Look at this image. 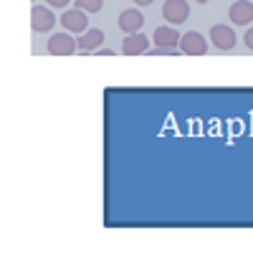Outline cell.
Here are the masks:
<instances>
[{
    "instance_id": "obj_1",
    "label": "cell",
    "mask_w": 253,
    "mask_h": 261,
    "mask_svg": "<svg viewBox=\"0 0 253 261\" xmlns=\"http://www.w3.org/2000/svg\"><path fill=\"white\" fill-rule=\"evenodd\" d=\"M236 33H233V28L231 25H226V23H218V25H213L210 28V43H213V48H218V51H233L236 48Z\"/></svg>"
},
{
    "instance_id": "obj_2",
    "label": "cell",
    "mask_w": 253,
    "mask_h": 261,
    "mask_svg": "<svg viewBox=\"0 0 253 261\" xmlns=\"http://www.w3.org/2000/svg\"><path fill=\"white\" fill-rule=\"evenodd\" d=\"M46 51L53 54V56H71L74 51H79V41H74L69 33H56V36L48 38Z\"/></svg>"
},
{
    "instance_id": "obj_3",
    "label": "cell",
    "mask_w": 253,
    "mask_h": 261,
    "mask_svg": "<svg viewBox=\"0 0 253 261\" xmlns=\"http://www.w3.org/2000/svg\"><path fill=\"white\" fill-rule=\"evenodd\" d=\"M162 15L170 25H180L190 18V5H187V0H165Z\"/></svg>"
},
{
    "instance_id": "obj_4",
    "label": "cell",
    "mask_w": 253,
    "mask_h": 261,
    "mask_svg": "<svg viewBox=\"0 0 253 261\" xmlns=\"http://www.w3.org/2000/svg\"><path fill=\"white\" fill-rule=\"evenodd\" d=\"M180 54H187V56H205L208 54V41L198 33V31H190L180 38Z\"/></svg>"
},
{
    "instance_id": "obj_5",
    "label": "cell",
    "mask_w": 253,
    "mask_h": 261,
    "mask_svg": "<svg viewBox=\"0 0 253 261\" xmlns=\"http://www.w3.org/2000/svg\"><path fill=\"white\" fill-rule=\"evenodd\" d=\"M53 25H56V15L51 13V5H48V8L36 5V8L31 10V28H33L36 33H46V31H51Z\"/></svg>"
},
{
    "instance_id": "obj_6",
    "label": "cell",
    "mask_w": 253,
    "mask_h": 261,
    "mask_svg": "<svg viewBox=\"0 0 253 261\" xmlns=\"http://www.w3.org/2000/svg\"><path fill=\"white\" fill-rule=\"evenodd\" d=\"M61 25L69 31V33H86L89 31V18L81 8H71L61 15Z\"/></svg>"
},
{
    "instance_id": "obj_7",
    "label": "cell",
    "mask_w": 253,
    "mask_h": 261,
    "mask_svg": "<svg viewBox=\"0 0 253 261\" xmlns=\"http://www.w3.org/2000/svg\"><path fill=\"white\" fill-rule=\"evenodd\" d=\"M228 18L233 25H251L253 23V3L251 0H236L228 10Z\"/></svg>"
},
{
    "instance_id": "obj_8",
    "label": "cell",
    "mask_w": 253,
    "mask_h": 261,
    "mask_svg": "<svg viewBox=\"0 0 253 261\" xmlns=\"http://www.w3.org/2000/svg\"><path fill=\"white\" fill-rule=\"evenodd\" d=\"M147 51H150V38L145 33H129L122 41V54H127V56H139Z\"/></svg>"
},
{
    "instance_id": "obj_9",
    "label": "cell",
    "mask_w": 253,
    "mask_h": 261,
    "mask_svg": "<svg viewBox=\"0 0 253 261\" xmlns=\"http://www.w3.org/2000/svg\"><path fill=\"white\" fill-rule=\"evenodd\" d=\"M180 38H182V36H180L172 25H162V28L155 31L152 43H155V48H180Z\"/></svg>"
},
{
    "instance_id": "obj_10",
    "label": "cell",
    "mask_w": 253,
    "mask_h": 261,
    "mask_svg": "<svg viewBox=\"0 0 253 261\" xmlns=\"http://www.w3.org/2000/svg\"><path fill=\"white\" fill-rule=\"evenodd\" d=\"M142 25H145V15H142L137 8H129V10H124V13L119 15V28H122L124 33H139Z\"/></svg>"
},
{
    "instance_id": "obj_11",
    "label": "cell",
    "mask_w": 253,
    "mask_h": 261,
    "mask_svg": "<svg viewBox=\"0 0 253 261\" xmlns=\"http://www.w3.org/2000/svg\"><path fill=\"white\" fill-rule=\"evenodd\" d=\"M101 43H104V33L99 28H91V31L79 36V51H84V54H91V51L101 48Z\"/></svg>"
},
{
    "instance_id": "obj_12",
    "label": "cell",
    "mask_w": 253,
    "mask_h": 261,
    "mask_svg": "<svg viewBox=\"0 0 253 261\" xmlns=\"http://www.w3.org/2000/svg\"><path fill=\"white\" fill-rule=\"evenodd\" d=\"M76 8H81L84 13H99L104 8V0H74Z\"/></svg>"
},
{
    "instance_id": "obj_13",
    "label": "cell",
    "mask_w": 253,
    "mask_h": 261,
    "mask_svg": "<svg viewBox=\"0 0 253 261\" xmlns=\"http://www.w3.org/2000/svg\"><path fill=\"white\" fill-rule=\"evenodd\" d=\"M243 41H246V48H248V51H253V25L246 31V38H243Z\"/></svg>"
},
{
    "instance_id": "obj_14",
    "label": "cell",
    "mask_w": 253,
    "mask_h": 261,
    "mask_svg": "<svg viewBox=\"0 0 253 261\" xmlns=\"http://www.w3.org/2000/svg\"><path fill=\"white\" fill-rule=\"evenodd\" d=\"M46 3H48L51 8H66V5H69L71 0H46Z\"/></svg>"
},
{
    "instance_id": "obj_15",
    "label": "cell",
    "mask_w": 253,
    "mask_h": 261,
    "mask_svg": "<svg viewBox=\"0 0 253 261\" xmlns=\"http://www.w3.org/2000/svg\"><path fill=\"white\" fill-rule=\"evenodd\" d=\"M99 56H111V48H99Z\"/></svg>"
},
{
    "instance_id": "obj_16",
    "label": "cell",
    "mask_w": 253,
    "mask_h": 261,
    "mask_svg": "<svg viewBox=\"0 0 253 261\" xmlns=\"http://www.w3.org/2000/svg\"><path fill=\"white\" fill-rule=\"evenodd\" d=\"M134 3H137V5H152L155 0H134Z\"/></svg>"
},
{
    "instance_id": "obj_17",
    "label": "cell",
    "mask_w": 253,
    "mask_h": 261,
    "mask_svg": "<svg viewBox=\"0 0 253 261\" xmlns=\"http://www.w3.org/2000/svg\"><path fill=\"white\" fill-rule=\"evenodd\" d=\"M195 3H208V0H195Z\"/></svg>"
}]
</instances>
